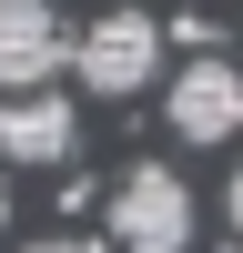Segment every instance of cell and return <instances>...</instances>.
I'll return each instance as SVG.
<instances>
[{
	"mask_svg": "<svg viewBox=\"0 0 243 253\" xmlns=\"http://www.w3.org/2000/svg\"><path fill=\"white\" fill-rule=\"evenodd\" d=\"M51 71H71V31L51 0H0V91H40Z\"/></svg>",
	"mask_w": 243,
	"mask_h": 253,
	"instance_id": "277c9868",
	"label": "cell"
},
{
	"mask_svg": "<svg viewBox=\"0 0 243 253\" xmlns=\"http://www.w3.org/2000/svg\"><path fill=\"white\" fill-rule=\"evenodd\" d=\"M162 122H172V142H233L243 132V71L202 51L193 71L162 91Z\"/></svg>",
	"mask_w": 243,
	"mask_h": 253,
	"instance_id": "3957f363",
	"label": "cell"
},
{
	"mask_svg": "<svg viewBox=\"0 0 243 253\" xmlns=\"http://www.w3.org/2000/svg\"><path fill=\"white\" fill-rule=\"evenodd\" d=\"M112 243L122 253H182L193 243V182L172 162H132L112 182Z\"/></svg>",
	"mask_w": 243,
	"mask_h": 253,
	"instance_id": "7a4b0ae2",
	"label": "cell"
},
{
	"mask_svg": "<svg viewBox=\"0 0 243 253\" xmlns=\"http://www.w3.org/2000/svg\"><path fill=\"white\" fill-rule=\"evenodd\" d=\"M20 253H101V243H81V233H51V243H20Z\"/></svg>",
	"mask_w": 243,
	"mask_h": 253,
	"instance_id": "8992f818",
	"label": "cell"
},
{
	"mask_svg": "<svg viewBox=\"0 0 243 253\" xmlns=\"http://www.w3.org/2000/svg\"><path fill=\"white\" fill-rule=\"evenodd\" d=\"M71 71H81V91L132 101L142 81L162 71V20H142V10H101V20H81V31H71Z\"/></svg>",
	"mask_w": 243,
	"mask_h": 253,
	"instance_id": "6da1fadb",
	"label": "cell"
},
{
	"mask_svg": "<svg viewBox=\"0 0 243 253\" xmlns=\"http://www.w3.org/2000/svg\"><path fill=\"white\" fill-rule=\"evenodd\" d=\"M71 142H81V112L51 91V81L0 101V162H31L40 172V162H71Z\"/></svg>",
	"mask_w": 243,
	"mask_h": 253,
	"instance_id": "5b68a950",
	"label": "cell"
},
{
	"mask_svg": "<svg viewBox=\"0 0 243 253\" xmlns=\"http://www.w3.org/2000/svg\"><path fill=\"white\" fill-rule=\"evenodd\" d=\"M0 233H10V193H0Z\"/></svg>",
	"mask_w": 243,
	"mask_h": 253,
	"instance_id": "ba28073f",
	"label": "cell"
},
{
	"mask_svg": "<svg viewBox=\"0 0 243 253\" xmlns=\"http://www.w3.org/2000/svg\"><path fill=\"white\" fill-rule=\"evenodd\" d=\"M223 213H233V243H243V172L223 182Z\"/></svg>",
	"mask_w": 243,
	"mask_h": 253,
	"instance_id": "52a82bcc",
	"label": "cell"
}]
</instances>
